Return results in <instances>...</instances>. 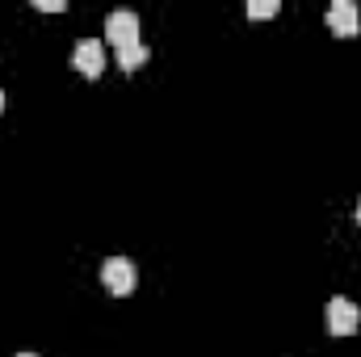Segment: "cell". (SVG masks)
Instances as JSON below:
<instances>
[{"label": "cell", "instance_id": "obj_6", "mask_svg": "<svg viewBox=\"0 0 361 357\" xmlns=\"http://www.w3.org/2000/svg\"><path fill=\"white\" fill-rule=\"evenodd\" d=\"M143 63H147V42H130V47L118 51V68H122V72H135V68H143Z\"/></svg>", "mask_w": 361, "mask_h": 357}, {"label": "cell", "instance_id": "obj_5", "mask_svg": "<svg viewBox=\"0 0 361 357\" xmlns=\"http://www.w3.org/2000/svg\"><path fill=\"white\" fill-rule=\"evenodd\" d=\"M328 25H332V34H341V38H353L361 30V13L353 0H332V8H328Z\"/></svg>", "mask_w": 361, "mask_h": 357}, {"label": "cell", "instance_id": "obj_3", "mask_svg": "<svg viewBox=\"0 0 361 357\" xmlns=\"http://www.w3.org/2000/svg\"><path fill=\"white\" fill-rule=\"evenodd\" d=\"M101 282H105L109 294H130L139 277H135V265H130L126 257H109V261L101 265Z\"/></svg>", "mask_w": 361, "mask_h": 357}, {"label": "cell", "instance_id": "obj_7", "mask_svg": "<svg viewBox=\"0 0 361 357\" xmlns=\"http://www.w3.org/2000/svg\"><path fill=\"white\" fill-rule=\"evenodd\" d=\"M281 4L277 0H248V17H273Z\"/></svg>", "mask_w": 361, "mask_h": 357}, {"label": "cell", "instance_id": "obj_10", "mask_svg": "<svg viewBox=\"0 0 361 357\" xmlns=\"http://www.w3.org/2000/svg\"><path fill=\"white\" fill-rule=\"evenodd\" d=\"M17 357H38V353H17Z\"/></svg>", "mask_w": 361, "mask_h": 357}, {"label": "cell", "instance_id": "obj_11", "mask_svg": "<svg viewBox=\"0 0 361 357\" xmlns=\"http://www.w3.org/2000/svg\"><path fill=\"white\" fill-rule=\"evenodd\" d=\"M0 109H4V92H0Z\"/></svg>", "mask_w": 361, "mask_h": 357}, {"label": "cell", "instance_id": "obj_9", "mask_svg": "<svg viewBox=\"0 0 361 357\" xmlns=\"http://www.w3.org/2000/svg\"><path fill=\"white\" fill-rule=\"evenodd\" d=\"M357 223H361V202H357Z\"/></svg>", "mask_w": 361, "mask_h": 357}, {"label": "cell", "instance_id": "obj_4", "mask_svg": "<svg viewBox=\"0 0 361 357\" xmlns=\"http://www.w3.org/2000/svg\"><path fill=\"white\" fill-rule=\"evenodd\" d=\"M72 68H76V72H85L89 80H97V76L105 72V47H101L97 38H80V42H76V51H72Z\"/></svg>", "mask_w": 361, "mask_h": 357}, {"label": "cell", "instance_id": "obj_2", "mask_svg": "<svg viewBox=\"0 0 361 357\" xmlns=\"http://www.w3.org/2000/svg\"><path fill=\"white\" fill-rule=\"evenodd\" d=\"M105 38L114 42V51H122V47H130V42H139V17H135L130 8L109 13V17H105Z\"/></svg>", "mask_w": 361, "mask_h": 357}, {"label": "cell", "instance_id": "obj_8", "mask_svg": "<svg viewBox=\"0 0 361 357\" xmlns=\"http://www.w3.org/2000/svg\"><path fill=\"white\" fill-rule=\"evenodd\" d=\"M34 8H42V13H63L68 4H63V0H34Z\"/></svg>", "mask_w": 361, "mask_h": 357}, {"label": "cell", "instance_id": "obj_1", "mask_svg": "<svg viewBox=\"0 0 361 357\" xmlns=\"http://www.w3.org/2000/svg\"><path fill=\"white\" fill-rule=\"evenodd\" d=\"M357 324H361V307L349 303L345 294H336V298L328 303V332H332V337H353Z\"/></svg>", "mask_w": 361, "mask_h": 357}]
</instances>
